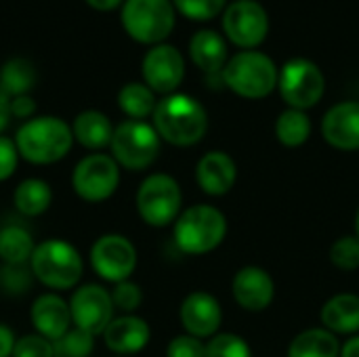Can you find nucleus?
Here are the masks:
<instances>
[{
    "instance_id": "f257e3e1",
    "label": "nucleus",
    "mask_w": 359,
    "mask_h": 357,
    "mask_svg": "<svg viewBox=\"0 0 359 357\" xmlns=\"http://www.w3.org/2000/svg\"><path fill=\"white\" fill-rule=\"evenodd\" d=\"M151 124L162 141L175 147H191L204 139L208 114L198 99L185 93H172L158 101Z\"/></svg>"
},
{
    "instance_id": "f03ea898",
    "label": "nucleus",
    "mask_w": 359,
    "mask_h": 357,
    "mask_svg": "<svg viewBox=\"0 0 359 357\" xmlns=\"http://www.w3.org/2000/svg\"><path fill=\"white\" fill-rule=\"evenodd\" d=\"M15 145L25 162L46 166L69 154L74 133L72 126L57 116H34L17 128Z\"/></svg>"
},
{
    "instance_id": "7ed1b4c3",
    "label": "nucleus",
    "mask_w": 359,
    "mask_h": 357,
    "mask_svg": "<svg viewBox=\"0 0 359 357\" xmlns=\"http://www.w3.org/2000/svg\"><path fill=\"white\" fill-rule=\"evenodd\" d=\"M172 225L177 248L191 257L217 250L227 238V217L212 204H194L185 208Z\"/></svg>"
},
{
    "instance_id": "20e7f679",
    "label": "nucleus",
    "mask_w": 359,
    "mask_h": 357,
    "mask_svg": "<svg viewBox=\"0 0 359 357\" xmlns=\"http://www.w3.org/2000/svg\"><path fill=\"white\" fill-rule=\"evenodd\" d=\"M29 267L34 278L55 292L78 288L84 274V261L78 248L67 240L59 238H50L36 244V250L29 259Z\"/></svg>"
},
{
    "instance_id": "39448f33",
    "label": "nucleus",
    "mask_w": 359,
    "mask_h": 357,
    "mask_svg": "<svg viewBox=\"0 0 359 357\" xmlns=\"http://www.w3.org/2000/svg\"><path fill=\"white\" fill-rule=\"evenodd\" d=\"M223 84L242 99H265L278 88L280 69L276 61L261 50H242L233 55L221 72Z\"/></svg>"
},
{
    "instance_id": "423d86ee",
    "label": "nucleus",
    "mask_w": 359,
    "mask_h": 357,
    "mask_svg": "<svg viewBox=\"0 0 359 357\" xmlns=\"http://www.w3.org/2000/svg\"><path fill=\"white\" fill-rule=\"evenodd\" d=\"M124 32L139 44H162L175 29L172 0H124L120 8Z\"/></svg>"
},
{
    "instance_id": "0eeeda50",
    "label": "nucleus",
    "mask_w": 359,
    "mask_h": 357,
    "mask_svg": "<svg viewBox=\"0 0 359 357\" xmlns=\"http://www.w3.org/2000/svg\"><path fill=\"white\" fill-rule=\"evenodd\" d=\"M162 149V139L154 124L145 120H124L114 128L109 143V156L120 168L139 173L149 168Z\"/></svg>"
},
{
    "instance_id": "6e6552de",
    "label": "nucleus",
    "mask_w": 359,
    "mask_h": 357,
    "mask_svg": "<svg viewBox=\"0 0 359 357\" xmlns=\"http://www.w3.org/2000/svg\"><path fill=\"white\" fill-rule=\"evenodd\" d=\"M135 204L143 223L149 227H168L183 213V191L175 177L154 173L141 181Z\"/></svg>"
},
{
    "instance_id": "1a4fd4ad",
    "label": "nucleus",
    "mask_w": 359,
    "mask_h": 357,
    "mask_svg": "<svg viewBox=\"0 0 359 357\" xmlns=\"http://www.w3.org/2000/svg\"><path fill=\"white\" fill-rule=\"evenodd\" d=\"M278 90L288 107L307 112L322 101L326 93V76L316 61L294 57L280 69Z\"/></svg>"
},
{
    "instance_id": "9d476101",
    "label": "nucleus",
    "mask_w": 359,
    "mask_h": 357,
    "mask_svg": "<svg viewBox=\"0 0 359 357\" xmlns=\"http://www.w3.org/2000/svg\"><path fill=\"white\" fill-rule=\"evenodd\" d=\"M120 185V166L109 154H88L84 156L74 173L72 187L76 196L88 204H99L109 200Z\"/></svg>"
},
{
    "instance_id": "9b49d317",
    "label": "nucleus",
    "mask_w": 359,
    "mask_h": 357,
    "mask_svg": "<svg viewBox=\"0 0 359 357\" xmlns=\"http://www.w3.org/2000/svg\"><path fill=\"white\" fill-rule=\"evenodd\" d=\"M225 38L242 50H255L269 34V15L257 0H233L223 11Z\"/></svg>"
},
{
    "instance_id": "f8f14e48",
    "label": "nucleus",
    "mask_w": 359,
    "mask_h": 357,
    "mask_svg": "<svg viewBox=\"0 0 359 357\" xmlns=\"http://www.w3.org/2000/svg\"><path fill=\"white\" fill-rule=\"evenodd\" d=\"M137 248L122 234H105L95 240L90 246V265L93 271L111 284L130 280L137 269Z\"/></svg>"
},
{
    "instance_id": "ddd939ff",
    "label": "nucleus",
    "mask_w": 359,
    "mask_h": 357,
    "mask_svg": "<svg viewBox=\"0 0 359 357\" xmlns=\"http://www.w3.org/2000/svg\"><path fill=\"white\" fill-rule=\"evenodd\" d=\"M72 324L80 330L99 337L105 332L109 322L114 320V301L111 292L99 284H84L78 286L69 299Z\"/></svg>"
},
{
    "instance_id": "4468645a",
    "label": "nucleus",
    "mask_w": 359,
    "mask_h": 357,
    "mask_svg": "<svg viewBox=\"0 0 359 357\" xmlns=\"http://www.w3.org/2000/svg\"><path fill=\"white\" fill-rule=\"evenodd\" d=\"M143 82L158 95H172L185 78V59L181 50L172 44L149 46L141 61Z\"/></svg>"
},
{
    "instance_id": "2eb2a0df",
    "label": "nucleus",
    "mask_w": 359,
    "mask_h": 357,
    "mask_svg": "<svg viewBox=\"0 0 359 357\" xmlns=\"http://www.w3.org/2000/svg\"><path fill=\"white\" fill-rule=\"evenodd\" d=\"M179 320L185 328V335H191L196 339H212L221 330L223 307L215 295L196 290L183 299L179 307Z\"/></svg>"
},
{
    "instance_id": "dca6fc26",
    "label": "nucleus",
    "mask_w": 359,
    "mask_h": 357,
    "mask_svg": "<svg viewBox=\"0 0 359 357\" xmlns=\"http://www.w3.org/2000/svg\"><path fill=\"white\" fill-rule=\"evenodd\" d=\"M233 301L250 314L265 311L276 299V282L271 274L259 265L240 267L231 280Z\"/></svg>"
},
{
    "instance_id": "f3484780",
    "label": "nucleus",
    "mask_w": 359,
    "mask_h": 357,
    "mask_svg": "<svg viewBox=\"0 0 359 357\" xmlns=\"http://www.w3.org/2000/svg\"><path fill=\"white\" fill-rule=\"evenodd\" d=\"M324 141L339 151L359 149V101H341L322 118Z\"/></svg>"
},
{
    "instance_id": "a211bd4d",
    "label": "nucleus",
    "mask_w": 359,
    "mask_h": 357,
    "mask_svg": "<svg viewBox=\"0 0 359 357\" xmlns=\"http://www.w3.org/2000/svg\"><path fill=\"white\" fill-rule=\"evenodd\" d=\"M238 181V164L236 160L221 149H212L204 154L196 164V183L198 187L212 198L227 196Z\"/></svg>"
},
{
    "instance_id": "6ab92c4d",
    "label": "nucleus",
    "mask_w": 359,
    "mask_h": 357,
    "mask_svg": "<svg viewBox=\"0 0 359 357\" xmlns=\"http://www.w3.org/2000/svg\"><path fill=\"white\" fill-rule=\"evenodd\" d=\"M29 318H32V324L36 328V335L48 339L50 343H57L72 328L69 301H65L57 292L40 295L32 303Z\"/></svg>"
},
{
    "instance_id": "aec40b11",
    "label": "nucleus",
    "mask_w": 359,
    "mask_h": 357,
    "mask_svg": "<svg viewBox=\"0 0 359 357\" xmlns=\"http://www.w3.org/2000/svg\"><path fill=\"white\" fill-rule=\"evenodd\" d=\"M101 337L111 353L126 357L135 356L147 347L151 339V328L143 318L130 314V316L114 318Z\"/></svg>"
},
{
    "instance_id": "412c9836",
    "label": "nucleus",
    "mask_w": 359,
    "mask_h": 357,
    "mask_svg": "<svg viewBox=\"0 0 359 357\" xmlns=\"http://www.w3.org/2000/svg\"><path fill=\"white\" fill-rule=\"evenodd\" d=\"M320 322L322 328L337 337L359 335V295L341 292L330 297L320 309Z\"/></svg>"
},
{
    "instance_id": "4be33fe9",
    "label": "nucleus",
    "mask_w": 359,
    "mask_h": 357,
    "mask_svg": "<svg viewBox=\"0 0 359 357\" xmlns=\"http://www.w3.org/2000/svg\"><path fill=\"white\" fill-rule=\"evenodd\" d=\"M189 57L206 76H217L229 61L227 42L215 29H198L189 40Z\"/></svg>"
},
{
    "instance_id": "5701e85b",
    "label": "nucleus",
    "mask_w": 359,
    "mask_h": 357,
    "mask_svg": "<svg viewBox=\"0 0 359 357\" xmlns=\"http://www.w3.org/2000/svg\"><path fill=\"white\" fill-rule=\"evenodd\" d=\"M114 128L116 126L111 124V120L99 109L80 112L72 124L74 141L80 143L82 147L90 149V151H101V149L109 147L111 137H114Z\"/></svg>"
},
{
    "instance_id": "b1692460",
    "label": "nucleus",
    "mask_w": 359,
    "mask_h": 357,
    "mask_svg": "<svg viewBox=\"0 0 359 357\" xmlns=\"http://www.w3.org/2000/svg\"><path fill=\"white\" fill-rule=\"evenodd\" d=\"M288 357H341V341L326 328H309L292 339Z\"/></svg>"
},
{
    "instance_id": "393cba45",
    "label": "nucleus",
    "mask_w": 359,
    "mask_h": 357,
    "mask_svg": "<svg viewBox=\"0 0 359 357\" xmlns=\"http://www.w3.org/2000/svg\"><path fill=\"white\" fill-rule=\"evenodd\" d=\"M13 204L23 217H40L53 204V189L44 179L29 177L15 187Z\"/></svg>"
},
{
    "instance_id": "a878e982",
    "label": "nucleus",
    "mask_w": 359,
    "mask_h": 357,
    "mask_svg": "<svg viewBox=\"0 0 359 357\" xmlns=\"http://www.w3.org/2000/svg\"><path fill=\"white\" fill-rule=\"evenodd\" d=\"M158 105L156 93L145 82H128L118 93V107L128 120H147Z\"/></svg>"
},
{
    "instance_id": "bb28decb",
    "label": "nucleus",
    "mask_w": 359,
    "mask_h": 357,
    "mask_svg": "<svg viewBox=\"0 0 359 357\" xmlns=\"http://www.w3.org/2000/svg\"><path fill=\"white\" fill-rule=\"evenodd\" d=\"M36 250L32 234L21 225H4L0 229V261L4 265H25Z\"/></svg>"
},
{
    "instance_id": "cd10ccee",
    "label": "nucleus",
    "mask_w": 359,
    "mask_h": 357,
    "mask_svg": "<svg viewBox=\"0 0 359 357\" xmlns=\"http://www.w3.org/2000/svg\"><path fill=\"white\" fill-rule=\"evenodd\" d=\"M36 84V69L23 57H13L0 67V93L8 99L29 95Z\"/></svg>"
},
{
    "instance_id": "c85d7f7f",
    "label": "nucleus",
    "mask_w": 359,
    "mask_h": 357,
    "mask_svg": "<svg viewBox=\"0 0 359 357\" xmlns=\"http://www.w3.org/2000/svg\"><path fill=\"white\" fill-rule=\"evenodd\" d=\"M311 137V118L301 109H284L276 120V139L284 147H301Z\"/></svg>"
},
{
    "instance_id": "c756f323",
    "label": "nucleus",
    "mask_w": 359,
    "mask_h": 357,
    "mask_svg": "<svg viewBox=\"0 0 359 357\" xmlns=\"http://www.w3.org/2000/svg\"><path fill=\"white\" fill-rule=\"evenodd\" d=\"M206 357H252V349L244 337L219 332L206 343Z\"/></svg>"
},
{
    "instance_id": "7c9ffc66",
    "label": "nucleus",
    "mask_w": 359,
    "mask_h": 357,
    "mask_svg": "<svg viewBox=\"0 0 359 357\" xmlns=\"http://www.w3.org/2000/svg\"><path fill=\"white\" fill-rule=\"evenodd\" d=\"M95 349V337L80 328H69L57 343L55 353L61 357H90Z\"/></svg>"
},
{
    "instance_id": "2f4dec72",
    "label": "nucleus",
    "mask_w": 359,
    "mask_h": 357,
    "mask_svg": "<svg viewBox=\"0 0 359 357\" xmlns=\"http://www.w3.org/2000/svg\"><path fill=\"white\" fill-rule=\"evenodd\" d=\"M328 257H330V263L341 271L359 269V238L355 234H351V236H343L334 240Z\"/></svg>"
},
{
    "instance_id": "473e14b6",
    "label": "nucleus",
    "mask_w": 359,
    "mask_h": 357,
    "mask_svg": "<svg viewBox=\"0 0 359 357\" xmlns=\"http://www.w3.org/2000/svg\"><path fill=\"white\" fill-rule=\"evenodd\" d=\"M172 4L191 21H210L225 11V0H172Z\"/></svg>"
},
{
    "instance_id": "72a5a7b5",
    "label": "nucleus",
    "mask_w": 359,
    "mask_h": 357,
    "mask_svg": "<svg viewBox=\"0 0 359 357\" xmlns=\"http://www.w3.org/2000/svg\"><path fill=\"white\" fill-rule=\"evenodd\" d=\"M111 301H114V307L118 311H122V316H130L135 314L141 303H143V290L139 284L126 280V282H120L114 286L111 290Z\"/></svg>"
},
{
    "instance_id": "f704fd0d",
    "label": "nucleus",
    "mask_w": 359,
    "mask_h": 357,
    "mask_svg": "<svg viewBox=\"0 0 359 357\" xmlns=\"http://www.w3.org/2000/svg\"><path fill=\"white\" fill-rule=\"evenodd\" d=\"M34 274L29 263L25 265H4L0 269V284L6 292L11 295H23L29 288Z\"/></svg>"
},
{
    "instance_id": "c9c22d12",
    "label": "nucleus",
    "mask_w": 359,
    "mask_h": 357,
    "mask_svg": "<svg viewBox=\"0 0 359 357\" xmlns=\"http://www.w3.org/2000/svg\"><path fill=\"white\" fill-rule=\"evenodd\" d=\"M13 357H55V343L40 335H25L17 339Z\"/></svg>"
},
{
    "instance_id": "e433bc0d",
    "label": "nucleus",
    "mask_w": 359,
    "mask_h": 357,
    "mask_svg": "<svg viewBox=\"0 0 359 357\" xmlns=\"http://www.w3.org/2000/svg\"><path fill=\"white\" fill-rule=\"evenodd\" d=\"M166 357H206V343L191 335H179L168 343Z\"/></svg>"
},
{
    "instance_id": "4c0bfd02",
    "label": "nucleus",
    "mask_w": 359,
    "mask_h": 357,
    "mask_svg": "<svg viewBox=\"0 0 359 357\" xmlns=\"http://www.w3.org/2000/svg\"><path fill=\"white\" fill-rule=\"evenodd\" d=\"M19 151L15 145V139L11 137H2L0 135V183L11 179L17 170L19 164Z\"/></svg>"
},
{
    "instance_id": "58836bf2",
    "label": "nucleus",
    "mask_w": 359,
    "mask_h": 357,
    "mask_svg": "<svg viewBox=\"0 0 359 357\" xmlns=\"http://www.w3.org/2000/svg\"><path fill=\"white\" fill-rule=\"evenodd\" d=\"M36 114V101L32 95H19L11 99V116L19 120H29Z\"/></svg>"
},
{
    "instance_id": "ea45409f",
    "label": "nucleus",
    "mask_w": 359,
    "mask_h": 357,
    "mask_svg": "<svg viewBox=\"0 0 359 357\" xmlns=\"http://www.w3.org/2000/svg\"><path fill=\"white\" fill-rule=\"evenodd\" d=\"M15 343V332L6 324H0V357H13Z\"/></svg>"
},
{
    "instance_id": "a19ab883",
    "label": "nucleus",
    "mask_w": 359,
    "mask_h": 357,
    "mask_svg": "<svg viewBox=\"0 0 359 357\" xmlns=\"http://www.w3.org/2000/svg\"><path fill=\"white\" fill-rule=\"evenodd\" d=\"M86 4L95 11H101V13H109V11H116V8H122L124 0H86Z\"/></svg>"
},
{
    "instance_id": "79ce46f5",
    "label": "nucleus",
    "mask_w": 359,
    "mask_h": 357,
    "mask_svg": "<svg viewBox=\"0 0 359 357\" xmlns=\"http://www.w3.org/2000/svg\"><path fill=\"white\" fill-rule=\"evenodd\" d=\"M11 99L6 97V95H2L0 93V135L4 133V128L8 126V122H11Z\"/></svg>"
},
{
    "instance_id": "37998d69",
    "label": "nucleus",
    "mask_w": 359,
    "mask_h": 357,
    "mask_svg": "<svg viewBox=\"0 0 359 357\" xmlns=\"http://www.w3.org/2000/svg\"><path fill=\"white\" fill-rule=\"evenodd\" d=\"M341 357H359V335L349 337V339L341 345Z\"/></svg>"
},
{
    "instance_id": "c03bdc74",
    "label": "nucleus",
    "mask_w": 359,
    "mask_h": 357,
    "mask_svg": "<svg viewBox=\"0 0 359 357\" xmlns=\"http://www.w3.org/2000/svg\"><path fill=\"white\" fill-rule=\"evenodd\" d=\"M355 236L359 238V208H358V215H355Z\"/></svg>"
}]
</instances>
